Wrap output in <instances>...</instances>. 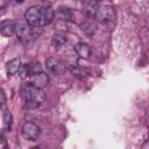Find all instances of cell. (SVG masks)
Wrapping results in <instances>:
<instances>
[{
  "label": "cell",
  "instance_id": "cell-1",
  "mask_svg": "<svg viewBox=\"0 0 149 149\" xmlns=\"http://www.w3.org/2000/svg\"><path fill=\"white\" fill-rule=\"evenodd\" d=\"M24 95H26V107L28 109H34L40 107L45 100V93L43 92V90L35 87L31 84L26 87Z\"/></svg>",
  "mask_w": 149,
  "mask_h": 149
},
{
  "label": "cell",
  "instance_id": "cell-2",
  "mask_svg": "<svg viewBox=\"0 0 149 149\" xmlns=\"http://www.w3.org/2000/svg\"><path fill=\"white\" fill-rule=\"evenodd\" d=\"M94 17L104 24H111L115 21V10L109 5L98 6L94 12Z\"/></svg>",
  "mask_w": 149,
  "mask_h": 149
},
{
  "label": "cell",
  "instance_id": "cell-3",
  "mask_svg": "<svg viewBox=\"0 0 149 149\" xmlns=\"http://www.w3.org/2000/svg\"><path fill=\"white\" fill-rule=\"evenodd\" d=\"M45 66H47V70L49 71V73H51L54 76L63 74L65 72V70H66L65 64L61 59H58L56 57H49V58H47Z\"/></svg>",
  "mask_w": 149,
  "mask_h": 149
},
{
  "label": "cell",
  "instance_id": "cell-4",
  "mask_svg": "<svg viewBox=\"0 0 149 149\" xmlns=\"http://www.w3.org/2000/svg\"><path fill=\"white\" fill-rule=\"evenodd\" d=\"M24 19H26L27 23H29L31 27H40L41 19H42V7H37V6L30 7L26 12Z\"/></svg>",
  "mask_w": 149,
  "mask_h": 149
},
{
  "label": "cell",
  "instance_id": "cell-5",
  "mask_svg": "<svg viewBox=\"0 0 149 149\" xmlns=\"http://www.w3.org/2000/svg\"><path fill=\"white\" fill-rule=\"evenodd\" d=\"M15 34H16L17 38L20 41H23V42L30 41L35 36L34 27H31L29 23H19V24H16Z\"/></svg>",
  "mask_w": 149,
  "mask_h": 149
},
{
  "label": "cell",
  "instance_id": "cell-6",
  "mask_svg": "<svg viewBox=\"0 0 149 149\" xmlns=\"http://www.w3.org/2000/svg\"><path fill=\"white\" fill-rule=\"evenodd\" d=\"M22 136L28 141H35L40 136V127L35 122H26L21 129Z\"/></svg>",
  "mask_w": 149,
  "mask_h": 149
},
{
  "label": "cell",
  "instance_id": "cell-7",
  "mask_svg": "<svg viewBox=\"0 0 149 149\" xmlns=\"http://www.w3.org/2000/svg\"><path fill=\"white\" fill-rule=\"evenodd\" d=\"M49 83V77L45 72H42V71H38V72H35L31 74V78H30V84L35 87H38V88H44Z\"/></svg>",
  "mask_w": 149,
  "mask_h": 149
},
{
  "label": "cell",
  "instance_id": "cell-8",
  "mask_svg": "<svg viewBox=\"0 0 149 149\" xmlns=\"http://www.w3.org/2000/svg\"><path fill=\"white\" fill-rule=\"evenodd\" d=\"M15 29H16V23L10 20H5L0 24V33L5 37L12 36L15 33Z\"/></svg>",
  "mask_w": 149,
  "mask_h": 149
},
{
  "label": "cell",
  "instance_id": "cell-9",
  "mask_svg": "<svg viewBox=\"0 0 149 149\" xmlns=\"http://www.w3.org/2000/svg\"><path fill=\"white\" fill-rule=\"evenodd\" d=\"M76 54L80 57V58H84V59H87L90 56H91V47L85 43V42H78L76 45H74V49Z\"/></svg>",
  "mask_w": 149,
  "mask_h": 149
},
{
  "label": "cell",
  "instance_id": "cell-10",
  "mask_svg": "<svg viewBox=\"0 0 149 149\" xmlns=\"http://www.w3.org/2000/svg\"><path fill=\"white\" fill-rule=\"evenodd\" d=\"M20 68H21V59L17 58V57L10 59V61L7 62V64H6V71H7V73L10 74V76L17 73L19 70H20Z\"/></svg>",
  "mask_w": 149,
  "mask_h": 149
},
{
  "label": "cell",
  "instance_id": "cell-11",
  "mask_svg": "<svg viewBox=\"0 0 149 149\" xmlns=\"http://www.w3.org/2000/svg\"><path fill=\"white\" fill-rule=\"evenodd\" d=\"M54 10L51 7H43L42 8V19H41V26L49 24L54 19Z\"/></svg>",
  "mask_w": 149,
  "mask_h": 149
},
{
  "label": "cell",
  "instance_id": "cell-12",
  "mask_svg": "<svg viewBox=\"0 0 149 149\" xmlns=\"http://www.w3.org/2000/svg\"><path fill=\"white\" fill-rule=\"evenodd\" d=\"M66 43V36L64 33H56L51 38V44L56 49H61Z\"/></svg>",
  "mask_w": 149,
  "mask_h": 149
},
{
  "label": "cell",
  "instance_id": "cell-13",
  "mask_svg": "<svg viewBox=\"0 0 149 149\" xmlns=\"http://www.w3.org/2000/svg\"><path fill=\"white\" fill-rule=\"evenodd\" d=\"M57 16L62 20H65V21H69V20H72L73 19V13L70 8H61L58 9L57 12Z\"/></svg>",
  "mask_w": 149,
  "mask_h": 149
},
{
  "label": "cell",
  "instance_id": "cell-14",
  "mask_svg": "<svg viewBox=\"0 0 149 149\" xmlns=\"http://www.w3.org/2000/svg\"><path fill=\"white\" fill-rule=\"evenodd\" d=\"M71 71H72V73H73L76 77H79V78H85V77H87L88 73H90L87 69H84V68L77 66V65H74V68L72 66Z\"/></svg>",
  "mask_w": 149,
  "mask_h": 149
},
{
  "label": "cell",
  "instance_id": "cell-15",
  "mask_svg": "<svg viewBox=\"0 0 149 149\" xmlns=\"http://www.w3.org/2000/svg\"><path fill=\"white\" fill-rule=\"evenodd\" d=\"M2 120H3V125L6 129H10V125H12V114L7 111L3 109L2 112Z\"/></svg>",
  "mask_w": 149,
  "mask_h": 149
},
{
  "label": "cell",
  "instance_id": "cell-16",
  "mask_svg": "<svg viewBox=\"0 0 149 149\" xmlns=\"http://www.w3.org/2000/svg\"><path fill=\"white\" fill-rule=\"evenodd\" d=\"M19 74H20V77L22 78V79H24L28 74H29V65H21V68H20V70H19Z\"/></svg>",
  "mask_w": 149,
  "mask_h": 149
},
{
  "label": "cell",
  "instance_id": "cell-17",
  "mask_svg": "<svg viewBox=\"0 0 149 149\" xmlns=\"http://www.w3.org/2000/svg\"><path fill=\"white\" fill-rule=\"evenodd\" d=\"M8 3H9V0H0V7H1V9H3Z\"/></svg>",
  "mask_w": 149,
  "mask_h": 149
},
{
  "label": "cell",
  "instance_id": "cell-18",
  "mask_svg": "<svg viewBox=\"0 0 149 149\" xmlns=\"http://www.w3.org/2000/svg\"><path fill=\"white\" fill-rule=\"evenodd\" d=\"M0 95H1V105L3 106L5 105V92H3V90H1V93H0Z\"/></svg>",
  "mask_w": 149,
  "mask_h": 149
},
{
  "label": "cell",
  "instance_id": "cell-19",
  "mask_svg": "<svg viewBox=\"0 0 149 149\" xmlns=\"http://www.w3.org/2000/svg\"><path fill=\"white\" fill-rule=\"evenodd\" d=\"M142 148H143V149H149V141H146V142L142 144Z\"/></svg>",
  "mask_w": 149,
  "mask_h": 149
},
{
  "label": "cell",
  "instance_id": "cell-20",
  "mask_svg": "<svg viewBox=\"0 0 149 149\" xmlns=\"http://www.w3.org/2000/svg\"><path fill=\"white\" fill-rule=\"evenodd\" d=\"M15 1H16V2H17V3H22V2H23V1H24V0H15Z\"/></svg>",
  "mask_w": 149,
  "mask_h": 149
},
{
  "label": "cell",
  "instance_id": "cell-21",
  "mask_svg": "<svg viewBox=\"0 0 149 149\" xmlns=\"http://www.w3.org/2000/svg\"><path fill=\"white\" fill-rule=\"evenodd\" d=\"M81 1H83V2H84V1H85V0H81Z\"/></svg>",
  "mask_w": 149,
  "mask_h": 149
}]
</instances>
